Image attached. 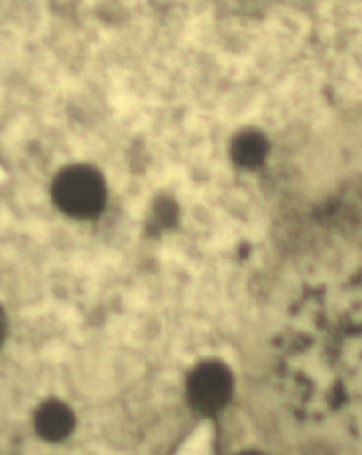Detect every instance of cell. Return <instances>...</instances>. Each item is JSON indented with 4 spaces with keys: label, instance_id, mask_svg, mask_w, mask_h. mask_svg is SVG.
<instances>
[{
    "label": "cell",
    "instance_id": "2",
    "mask_svg": "<svg viewBox=\"0 0 362 455\" xmlns=\"http://www.w3.org/2000/svg\"><path fill=\"white\" fill-rule=\"evenodd\" d=\"M234 379L223 362L209 360L200 363L187 378L186 396L189 405L205 416L217 414L233 394Z\"/></svg>",
    "mask_w": 362,
    "mask_h": 455
},
{
    "label": "cell",
    "instance_id": "3",
    "mask_svg": "<svg viewBox=\"0 0 362 455\" xmlns=\"http://www.w3.org/2000/svg\"><path fill=\"white\" fill-rule=\"evenodd\" d=\"M75 417L72 409L60 400L45 401L35 411V427L42 440L59 443L75 429Z\"/></svg>",
    "mask_w": 362,
    "mask_h": 455
},
{
    "label": "cell",
    "instance_id": "5",
    "mask_svg": "<svg viewBox=\"0 0 362 455\" xmlns=\"http://www.w3.org/2000/svg\"><path fill=\"white\" fill-rule=\"evenodd\" d=\"M180 208L176 200L169 195H160L154 199L151 207L146 231L155 236L161 232L174 229L179 223Z\"/></svg>",
    "mask_w": 362,
    "mask_h": 455
},
{
    "label": "cell",
    "instance_id": "6",
    "mask_svg": "<svg viewBox=\"0 0 362 455\" xmlns=\"http://www.w3.org/2000/svg\"><path fill=\"white\" fill-rule=\"evenodd\" d=\"M240 455H262V454L258 453V452L248 451V452H243Z\"/></svg>",
    "mask_w": 362,
    "mask_h": 455
},
{
    "label": "cell",
    "instance_id": "1",
    "mask_svg": "<svg viewBox=\"0 0 362 455\" xmlns=\"http://www.w3.org/2000/svg\"><path fill=\"white\" fill-rule=\"evenodd\" d=\"M53 204L65 215L77 220L98 218L105 210L107 188L104 175L90 164L64 167L51 183Z\"/></svg>",
    "mask_w": 362,
    "mask_h": 455
},
{
    "label": "cell",
    "instance_id": "4",
    "mask_svg": "<svg viewBox=\"0 0 362 455\" xmlns=\"http://www.w3.org/2000/svg\"><path fill=\"white\" fill-rule=\"evenodd\" d=\"M267 154L268 140L256 129H243L231 140L232 160L246 169L261 165Z\"/></svg>",
    "mask_w": 362,
    "mask_h": 455
}]
</instances>
